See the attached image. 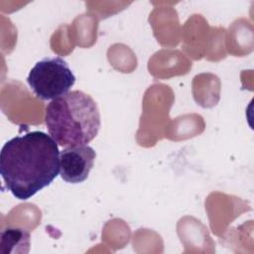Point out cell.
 <instances>
[{
  "mask_svg": "<svg viewBox=\"0 0 254 254\" xmlns=\"http://www.w3.org/2000/svg\"><path fill=\"white\" fill-rule=\"evenodd\" d=\"M60 174V150L47 133L31 131L8 140L0 152V175L6 189L27 200Z\"/></svg>",
  "mask_w": 254,
  "mask_h": 254,
  "instance_id": "1",
  "label": "cell"
},
{
  "mask_svg": "<svg viewBox=\"0 0 254 254\" xmlns=\"http://www.w3.org/2000/svg\"><path fill=\"white\" fill-rule=\"evenodd\" d=\"M45 123L59 146L87 145L99 131L100 113L90 95L72 90L47 105Z\"/></svg>",
  "mask_w": 254,
  "mask_h": 254,
  "instance_id": "2",
  "label": "cell"
},
{
  "mask_svg": "<svg viewBox=\"0 0 254 254\" xmlns=\"http://www.w3.org/2000/svg\"><path fill=\"white\" fill-rule=\"evenodd\" d=\"M27 81L38 98L52 101L69 92L75 76L63 58L48 57L35 64Z\"/></svg>",
  "mask_w": 254,
  "mask_h": 254,
  "instance_id": "3",
  "label": "cell"
},
{
  "mask_svg": "<svg viewBox=\"0 0 254 254\" xmlns=\"http://www.w3.org/2000/svg\"><path fill=\"white\" fill-rule=\"evenodd\" d=\"M96 153L88 145L65 147L60 152V175L68 184L84 182L91 171Z\"/></svg>",
  "mask_w": 254,
  "mask_h": 254,
  "instance_id": "4",
  "label": "cell"
},
{
  "mask_svg": "<svg viewBox=\"0 0 254 254\" xmlns=\"http://www.w3.org/2000/svg\"><path fill=\"white\" fill-rule=\"evenodd\" d=\"M30 232L22 227H7L0 235L2 254H25L30 250Z\"/></svg>",
  "mask_w": 254,
  "mask_h": 254,
  "instance_id": "5",
  "label": "cell"
}]
</instances>
